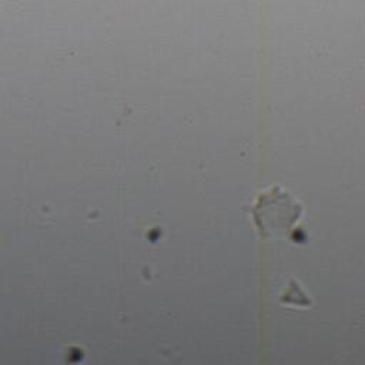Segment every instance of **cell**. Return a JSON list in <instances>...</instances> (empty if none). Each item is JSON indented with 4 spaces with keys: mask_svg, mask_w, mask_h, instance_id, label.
Listing matches in <instances>:
<instances>
[{
    "mask_svg": "<svg viewBox=\"0 0 365 365\" xmlns=\"http://www.w3.org/2000/svg\"><path fill=\"white\" fill-rule=\"evenodd\" d=\"M302 212L301 204L284 188L271 187L252 207V220L262 237H279L289 232Z\"/></svg>",
    "mask_w": 365,
    "mask_h": 365,
    "instance_id": "obj_1",
    "label": "cell"
}]
</instances>
